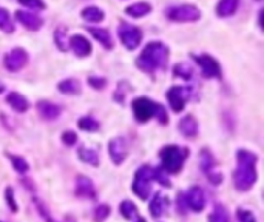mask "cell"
<instances>
[{
  "label": "cell",
  "mask_w": 264,
  "mask_h": 222,
  "mask_svg": "<svg viewBox=\"0 0 264 222\" xmlns=\"http://www.w3.org/2000/svg\"><path fill=\"white\" fill-rule=\"evenodd\" d=\"M173 73L175 76L178 77H182V79H186V80H190L193 77V68L190 63L187 62H179L173 66Z\"/></svg>",
  "instance_id": "cell-28"
},
{
  "label": "cell",
  "mask_w": 264,
  "mask_h": 222,
  "mask_svg": "<svg viewBox=\"0 0 264 222\" xmlns=\"http://www.w3.org/2000/svg\"><path fill=\"white\" fill-rule=\"evenodd\" d=\"M192 97V90L189 87H171L167 91V99L171 110L179 113L184 110L187 100Z\"/></svg>",
  "instance_id": "cell-8"
},
{
  "label": "cell",
  "mask_w": 264,
  "mask_h": 222,
  "mask_svg": "<svg viewBox=\"0 0 264 222\" xmlns=\"http://www.w3.org/2000/svg\"><path fill=\"white\" fill-rule=\"evenodd\" d=\"M236 216H238L239 222H257L254 213L249 212V210H244V208H238Z\"/></svg>",
  "instance_id": "cell-35"
},
{
  "label": "cell",
  "mask_w": 264,
  "mask_h": 222,
  "mask_svg": "<svg viewBox=\"0 0 264 222\" xmlns=\"http://www.w3.org/2000/svg\"><path fill=\"white\" fill-rule=\"evenodd\" d=\"M57 90L62 95H79L80 93V82L77 79H64L57 84Z\"/></svg>",
  "instance_id": "cell-22"
},
{
  "label": "cell",
  "mask_w": 264,
  "mask_h": 222,
  "mask_svg": "<svg viewBox=\"0 0 264 222\" xmlns=\"http://www.w3.org/2000/svg\"><path fill=\"white\" fill-rule=\"evenodd\" d=\"M5 196H6V201H8V204H9L11 210H13V212H17V204L14 202V194H13V189H6V193H5Z\"/></svg>",
  "instance_id": "cell-39"
},
{
  "label": "cell",
  "mask_w": 264,
  "mask_h": 222,
  "mask_svg": "<svg viewBox=\"0 0 264 222\" xmlns=\"http://www.w3.org/2000/svg\"><path fill=\"white\" fill-rule=\"evenodd\" d=\"M76 194L79 197H87V199H95L96 191H95V185L88 178L85 176H79L76 179Z\"/></svg>",
  "instance_id": "cell-16"
},
{
  "label": "cell",
  "mask_w": 264,
  "mask_h": 222,
  "mask_svg": "<svg viewBox=\"0 0 264 222\" xmlns=\"http://www.w3.org/2000/svg\"><path fill=\"white\" fill-rule=\"evenodd\" d=\"M88 85L91 88H95V90H104L107 87V79L98 77V76H91V77H88Z\"/></svg>",
  "instance_id": "cell-34"
},
{
  "label": "cell",
  "mask_w": 264,
  "mask_h": 222,
  "mask_svg": "<svg viewBox=\"0 0 264 222\" xmlns=\"http://www.w3.org/2000/svg\"><path fill=\"white\" fill-rule=\"evenodd\" d=\"M34 202H36V205H37V208H39V213L45 218V221H47V222H54V221L51 219L50 213H48V210L45 208V205H43L39 199H34Z\"/></svg>",
  "instance_id": "cell-38"
},
{
  "label": "cell",
  "mask_w": 264,
  "mask_h": 222,
  "mask_svg": "<svg viewBox=\"0 0 264 222\" xmlns=\"http://www.w3.org/2000/svg\"><path fill=\"white\" fill-rule=\"evenodd\" d=\"M87 31L93 36L104 48L107 50H113V37L111 34L108 32V30H104V28H96V27H87Z\"/></svg>",
  "instance_id": "cell-18"
},
{
  "label": "cell",
  "mask_w": 264,
  "mask_h": 222,
  "mask_svg": "<svg viewBox=\"0 0 264 222\" xmlns=\"http://www.w3.org/2000/svg\"><path fill=\"white\" fill-rule=\"evenodd\" d=\"M68 45H70V48L79 57H87V56L91 54V43L88 42L87 37L80 36V34H74V36H71Z\"/></svg>",
  "instance_id": "cell-14"
},
{
  "label": "cell",
  "mask_w": 264,
  "mask_h": 222,
  "mask_svg": "<svg viewBox=\"0 0 264 222\" xmlns=\"http://www.w3.org/2000/svg\"><path fill=\"white\" fill-rule=\"evenodd\" d=\"M77 125L80 130H84V131H98L100 127L99 122L95 118H91V116H84V118H80L77 121Z\"/></svg>",
  "instance_id": "cell-29"
},
{
  "label": "cell",
  "mask_w": 264,
  "mask_h": 222,
  "mask_svg": "<svg viewBox=\"0 0 264 222\" xmlns=\"http://www.w3.org/2000/svg\"><path fill=\"white\" fill-rule=\"evenodd\" d=\"M8 158L11 159V163H13V167H14V170L17 171V173H20V174H24V173H27L28 171V162L22 158V156H16V155H8Z\"/></svg>",
  "instance_id": "cell-32"
},
{
  "label": "cell",
  "mask_w": 264,
  "mask_h": 222,
  "mask_svg": "<svg viewBox=\"0 0 264 222\" xmlns=\"http://www.w3.org/2000/svg\"><path fill=\"white\" fill-rule=\"evenodd\" d=\"M164 212V197L161 193H155L153 199L150 202V215L153 218H159Z\"/></svg>",
  "instance_id": "cell-26"
},
{
  "label": "cell",
  "mask_w": 264,
  "mask_h": 222,
  "mask_svg": "<svg viewBox=\"0 0 264 222\" xmlns=\"http://www.w3.org/2000/svg\"><path fill=\"white\" fill-rule=\"evenodd\" d=\"M6 102H8L9 107L17 113H25L30 108V103H28L27 97L22 96L17 91L9 93V95L6 96Z\"/></svg>",
  "instance_id": "cell-19"
},
{
  "label": "cell",
  "mask_w": 264,
  "mask_h": 222,
  "mask_svg": "<svg viewBox=\"0 0 264 222\" xmlns=\"http://www.w3.org/2000/svg\"><path fill=\"white\" fill-rule=\"evenodd\" d=\"M110 215V207L107 204H100L95 208V212H93V218L96 222H104Z\"/></svg>",
  "instance_id": "cell-33"
},
{
  "label": "cell",
  "mask_w": 264,
  "mask_h": 222,
  "mask_svg": "<svg viewBox=\"0 0 264 222\" xmlns=\"http://www.w3.org/2000/svg\"><path fill=\"white\" fill-rule=\"evenodd\" d=\"M54 43L57 45V48L61 51H66L68 43H66V28L59 27L54 31Z\"/></svg>",
  "instance_id": "cell-31"
},
{
  "label": "cell",
  "mask_w": 264,
  "mask_h": 222,
  "mask_svg": "<svg viewBox=\"0 0 264 222\" xmlns=\"http://www.w3.org/2000/svg\"><path fill=\"white\" fill-rule=\"evenodd\" d=\"M17 2L30 9H45L43 0H17Z\"/></svg>",
  "instance_id": "cell-36"
},
{
  "label": "cell",
  "mask_w": 264,
  "mask_h": 222,
  "mask_svg": "<svg viewBox=\"0 0 264 222\" xmlns=\"http://www.w3.org/2000/svg\"><path fill=\"white\" fill-rule=\"evenodd\" d=\"M153 179V168L150 165H144L136 171V176L133 181V191L141 199H148L150 196V182Z\"/></svg>",
  "instance_id": "cell-5"
},
{
  "label": "cell",
  "mask_w": 264,
  "mask_h": 222,
  "mask_svg": "<svg viewBox=\"0 0 264 222\" xmlns=\"http://www.w3.org/2000/svg\"><path fill=\"white\" fill-rule=\"evenodd\" d=\"M108 151L111 160L116 163V165H121V163L125 160L129 155V147H127V141L124 137H114L108 144Z\"/></svg>",
  "instance_id": "cell-12"
},
{
  "label": "cell",
  "mask_w": 264,
  "mask_h": 222,
  "mask_svg": "<svg viewBox=\"0 0 264 222\" xmlns=\"http://www.w3.org/2000/svg\"><path fill=\"white\" fill-rule=\"evenodd\" d=\"M187 156H189V150L179 145H165L159 151L163 168L170 174H178L181 171Z\"/></svg>",
  "instance_id": "cell-4"
},
{
  "label": "cell",
  "mask_w": 264,
  "mask_h": 222,
  "mask_svg": "<svg viewBox=\"0 0 264 222\" xmlns=\"http://www.w3.org/2000/svg\"><path fill=\"white\" fill-rule=\"evenodd\" d=\"M28 63V53L24 48H13L5 56V66L9 71H20Z\"/></svg>",
  "instance_id": "cell-11"
},
{
  "label": "cell",
  "mask_w": 264,
  "mask_h": 222,
  "mask_svg": "<svg viewBox=\"0 0 264 222\" xmlns=\"http://www.w3.org/2000/svg\"><path fill=\"white\" fill-rule=\"evenodd\" d=\"M132 108L134 113V118L137 122H147L152 118H156L161 124L168 122V116L165 113V108L148 97H137L133 100Z\"/></svg>",
  "instance_id": "cell-3"
},
{
  "label": "cell",
  "mask_w": 264,
  "mask_h": 222,
  "mask_svg": "<svg viewBox=\"0 0 264 222\" xmlns=\"http://www.w3.org/2000/svg\"><path fill=\"white\" fill-rule=\"evenodd\" d=\"M136 222H145V219H144V218H139V219H137Z\"/></svg>",
  "instance_id": "cell-41"
},
{
  "label": "cell",
  "mask_w": 264,
  "mask_h": 222,
  "mask_svg": "<svg viewBox=\"0 0 264 222\" xmlns=\"http://www.w3.org/2000/svg\"><path fill=\"white\" fill-rule=\"evenodd\" d=\"M209 222H232V221L227 213V210L223 205L218 204V205H215L213 212L209 216Z\"/></svg>",
  "instance_id": "cell-25"
},
{
  "label": "cell",
  "mask_w": 264,
  "mask_h": 222,
  "mask_svg": "<svg viewBox=\"0 0 264 222\" xmlns=\"http://www.w3.org/2000/svg\"><path fill=\"white\" fill-rule=\"evenodd\" d=\"M62 142H64L65 145H68V147L74 145V144L77 142L76 133H74V131H65V133H62Z\"/></svg>",
  "instance_id": "cell-37"
},
{
  "label": "cell",
  "mask_w": 264,
  "mask_h": 222,
  "mask_svg": "<svg viewBox=\"0 0 264 222\" xmlns=\"http://www.w3.org/2000/svg\"><path fill=\"white\" fill-rule=\"evenodd\" d=\"M150 13H152V5L147 2H137L125 8V14L133 19H141Z\"/></svg>",
  "instance_id": "cell-21"
},
{
  "label": "cell",
  "mask_w": 264,
  "mask_h": 222,
  "mask_svg": "<svg viewBox=\"0 0 264 222\" xmlns=\"http://www.w3.org/2000/svg\"><path fill=\"white\" fill-rule=\"evenodd\" d=\"M179 131L186 137H197V134L199 131L197 119H195L192 114L184 116V118L179 121Z\"/></svg>",
  "instance_id": "cell-17"
},
{
  "label": "cell",
  "mask_w": 264,
  "mask_h": 222,
  "mask_svg": "<svg viewBox=\"0 0 264 222\" xmlns=\"http://www.w3.org/2000/svg\"><path fill=\"white\" fill-rule=\"evenodd\" d=\"M3 91H5V85L0 84V93H3Z\"/></svg>",
  "instance_id": "cell-40"
},
{
  "label": "cell",
  "mask_w": 264,
  "mask_h": 222,
  "mask_svg": "<svg viewBox=\"0 0 264 222\" xmlns=\"http://www.w3.org/2000/svg\"><path fill=\"white\" fill-rule=\"evenodd\" d=\"M239 6V0H220V3L216 5V16L226 19L231 17L236 13Z\"/></svg>",
  "instance_id": "cell-20"
},
{
  "label": "cell",
  "mask_w": 264,
  "mask_h": 222,
  "mask_svg": "<svg viewBox=\"0 0 264 222\" xmlns=\"http://www.w3.org/2000/svg\"><path fill=\"white\" fill-rule=\"evenodd\" d=\"M184 202L192 212H195V213L202 212L205 207V194L201 187H198V185L190 187L184 194Z\"/></svg>",
  "instance_id": "cell-10"
},
{
  "label": "cell",
  "mask_w": 264,
  "mask_h": 222,
  "mask_svg": "<svg viewBox=\"0 0 264 222\" xmlns=\"http://www.w3.org/2000/svg\"><path fill=\"white\" fill-rule=\"evenodd\" d=\"M168 61V48L163 42H150L139 57L136 59V66L147 74H155L158 69L165 68Z\"/></svg>",
  "instance_id": "cell-2"
},
{
  "label": "cell",
  "mask_w": 264,
  "mask_h": 222,
  "mask_svg": "<svg viewBox=\"0 0 264 222\" xmlns=\"http://www.w3.org/2000/svg\"><path fill=\"white\" fill-rule=\"evenodd\" d=\"M82 19L90 23H100L105 19V13L98 6H87L82 9Z\"/></svg>",
  "instance_id": "cell-23"
},
{
  "label": "cell",
  "mask_w": 264,
  "mask_h": 222,
  "mask_svg": "<svg viewBox=\"0 0 264 222\" xmlns=\"http://www.w3.org/2000/svg\"><path fill=\"white\" fill-rule=\"evenodd\" d=\"M0 30L6 34L14 32V23L11 20V16L5 8H0Z\"/></svg>",
  "instance_id": "cell-27"
},
{
  "label": "cell",
  "mask_w": 264,
  "mask_h": 222,
  "mask_svg": "<svg viewBox=\"0 0 264 222\" xmlns=\"http://www.w3.org/2000/svg\"><path fill=\"white\" fill-rule=\"evenodd\" d=\"M118 36L122 45L130 51L136 50L142 42V31L134 25H130V23H121Z\"/></svg>",
  "instance_id": "cell-6"
},
{
  "label": "cell",
  "mask_w": 264,
  "mask_h": 222,
  "mask_svg": "<svg viewBox=\"0 0 264 222\" xmlns=\"http://www.w3.org/2000/svg\"><path fill=\"white\" fill-rule=\"evenodd\" d=\"M37 111L45 121H54L61 116V107L48 100L37 102Z\"/></svg>",
  "instance_id": "cell-15"
},
{
  "label": "cell",
  "mask_w": 264,
  "mask_h": 222,
  "mask_svg": "<svg viewBox=\"0 0 264 222\" xmlns=\"http://www.w3.org/2000/svg\"><path fill=\"white\" fill-rule=\"evenodd\" d=\"M167 17L171 22H197L201 19V11L195 5H179L171 6L167 11Z\"/></svg>",
  "instance_id": "cell-7"
},
{
  "label": "cell",
  "mask_w": 264,
  "mask_h": 222,
  "mask_svg": "<svg viewBox=\"0 0 264 222\" xmlns=\"http://www.w3.org/2000/svg\"><path fill=\"white\" fill-rule=\"evenodd\" d=\"M193 59L201 66L204 77L221 79V66L215 57H212L209 54H201V56H193Z\"/></svg>",
  "instance_id": "cell-9"
},
{
  "label": "cell",
  "mask_w": 264,
  "mask_h": 222,
  "mask_svg": "<svg viewBox=\"0 0 264 222\" xmlns=\"http://www.w3.org/2000/svg\"><path fill=\"white\" fill-rule=\"evenodd\" d=\"M77 153H79L80 160L85 162V163H88V165H93V167H98V165H99V155H98L96 150L87 148V147H80Z\"/></svg>",
  "instance_id": "cell-24"
},
{
  "label": "cell",
  "mask_w": 264,
  "mask_h": 222,
  "mask_svg": "<svg viewBox=\"0 0 264 222\" xmlns=\"http://www.w3.org/2000/svg\"><path fill=\"white\" fill-rule=\"evenodd\" d=\"M16 20L19 23H22L27 30L30 31H37L43 27V20L34 13H30V11H24V9H19L16 11Z\"/></svg>",
  "instance_id": "cell-13"
},
{
  "label": "cell",
  "mask_w": 264,
  "mask_h": 222,
  "mask_svg": "<svg viewBox=\"0 0 264 222\" xmlns=\"http://www.w3.org/2000/svg\"><path fill=\"white\" fill-rule=\"evenodd\" d=\"M236 159H238V167L233 173V181L235 187L239 191H247L250 190L254 184L257 182V155L247 150H238L236 151Z\"/></svg>",
  "instance_id": "cell-1"
},
{
  "label": "cell",
  "mask_w": 264,
  "mask_h": 222,
  "mask_svg": "<svg viewBox=\"0 0 264 222\" xmlns=\"http://www.w3.org/2000/svg\"><path fill=\"white\" fill-rule=\"evenodd\" d=\"M119 210H121V215H122L125 219L132 221V219H136V218H137V207H136L132 201H124V202L121 204Z\"/></svg>",
  "instance_id": "cell-30"
}]
</instances>
